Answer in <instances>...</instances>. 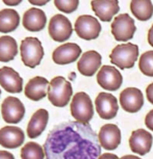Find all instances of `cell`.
<instances>
[{
    "label": "cell",
    "mask_w": 153,
    "mask_h": 159,
    "mask_svg": "<svg viewBox=\"0 0 153 159\" xmlns=\"http://www.w3.org/2000/svg\"><path fill=\"white\" fill-rule=\"evenodd\" d=\"M46 159H98L101 145L90 124L77 121L55 126L44 143Z\"/></svg>",
    "instance_id": "obj_1"
},
{
    "label": "cell",
    "mask_w": 153,
    "mask_h": 159,
    "mask_svg": "<svg viewBox=\"0 0 153 159\" xmlns=\"http://www.w3.org/2000/svg\"><path fill=\"white\" fill-rule=\"evenodd\" d=\"M73 95L71 83L65 77L56 76L49 83L48 99L56 107H65Z\"/></svg>",
    "instance_id": "obj_2"
},
{
    "label": "cell",
    "mask_w": 153,
    "mask_h": 159,
    "mask_svg": "<svg viewBox=\"0 0 153 159\" xmlns=\"http://www.w3.org/2000/svg\"><path fill=\"white\" fill-rule=\"evenodd\" d=\"M139 57V46L136 44H120L113 49L109 55L110 62L121 70L133 68Z\"/></svg>",
    "instance_id": "obj_3"
},
{
    "label": "cell",
    "mask_w": 153,
    "mask_h": 159,
    "mask_svg": "<svg viewBox=\"0 0 153 159\" xmlns=\"http://www.w3.org/2000/svg\"><path fill=\"white\" fill-rule=\"evenodd\" d=\"M71 115L77 122L89 124L94 116V106L88 94L83 92L76 93L73 96L70 105Z\"/></svg>",
    "instance_id": "obj_4"
},
{
    "label": "cell",
    "mask_w": 153,
    "mask_h": 159,
    "mask_svg": "<svg viewBox=\"0 0 153 159\" xmlns=\"http://www.w3.org/2000/svg\"><path fill=\"white\" fill-rule=\"evenodd\" d=\"M21 58L28 68H35L41 64L44 56V49L38 38H25L20 46Z\"/></svg>",
    "instance_id": "obj_5"
},
{
    "label": "cell",
    "mask_w": 153,
    "mask_h": 159,
    "mask_svg": "<svg viewBox=\"0 0 153 159\" xmlns=\"http://www.w3.org/2000/svg\"><path fill=\"white\" fill-rule=\"evenodd\" d=\"M137 31L134 20L128 14H121L112 23V34L116 41L127 42L133 38Z\"/></svg>",
    "instance_id": "obj_6"
},
{
    "label": "cell",
    "mask_w": 153,
    "mask_h": 159,
    "mask_svg": "<svg viewBox=\"0 0 153 159\" xmlns=\"http://www.w3.org/2000/svg\"><path fill=\"white\" fill-rule=\"evenodd\" d=\"M77 35L86 41L95 40L101 32V25L99 21L90 15H82L77 18L74 25Z\"/></svg>",
    "instance_id": "obj_7"
},
{
    "label": "cell",
    "mask_w": 153,
    "mask_h": 159,
    "mask_svg": "<svg viewBox=\"0 0 153 159\" xmlns=\"http://www.w3.org/2000/svg\"><path fill=\"white\" fill-rule=\"evenodd\" d=\"M48 31L53 41L63 43L70 39L72 32H73V27H72L70 20L67 17L58 14L50 19Z\"/></svg>",
    "instance_id": "obj_8"
},
{
    "label": "cell",
    "mask_w": 153,
    "mask_h": 159,
    "mask_svg": "<svg viewBox=\"0 0 153 159\" xmlns=\"http://www.w3.org/2000/svg\"><path fill=\"white\" fill-rule=\"evenodd\" d=\"M97 82L106 91H118L122 85L123 77L119 70L112 66H102L97 74Z\"/></svg>",
    "instance_id": "obj_9"
},
{
    "label": "cell",
    "mask_w": 153,
    "mask_h": 159,
    "mask_svg": "<svg viewBox=\"0 0 153 159\" xmlns=\"http://www.w3.org/2000/svg\"><path fill=\"white\" fill-rule=\"evenodd\" d=\"M2 118L8 124H18L25 116V107L20 99L7 97L1 105Z\"/></svg>",
    "instance_id": "obj_10"
},
{
    "label": "cell",
    "mask_w": 153,
    "mask_h": 159,
    "mask_svg": "<svg viewBox=\"0 0 153 159\" xmlns=\"http://www.w3.org/2000/svg\"><path fill=\"white\" fill-rule=\"evenodd\" d=\"M95 106L99 116L103 120L116 118L119 109L117 98L109 93H100L95 100Z\"/></svg>",
    "instance_id": "obj_11"
},
{
    "label": "cell",
    "mask_w": 153,
    "mask_h": 159,
    "mask_svg": "<svg viewBox=\"0 0 153 159\" xmlns=\"http://www.w3.org/2000/svg\"><path fill=\"white\" fill-rule=\"evenodd\" d=\"M119 101L125 111L134 113L144 106V95L139 89L127 88L120 94Z\"/></svg>",
    "instance_id": "obj_12"
},
{
    "label": "cell",
    "mask_w": 153,
    "mask_h": 159,
    "mask_svg": "<svg viewBox=\"0 0 153 159\" xmlns=\"http://www.w3.org/2000/svg\"><path fill=\"white\" fill-rule=\"evenodd\" d=\"M153 143L152 134L145 129H137L132 131L129 137L130 150L141 156L146 155L150 152Z\"/></svg>",
    "instance_id": "obj_13"
},
{
    "label": "cell",
    "mask_w": 153,
    "mask_h": 159,
    "mask_svg": "<svg viewBox=\"0 0 153 159\" xmlns=\"http://www.w3.org/2000/svg\"><path fill=\"white\" fill-rule=\"evenodd\" d=\"M98 139L102 148L113 151L121 143V130L115 124H105L99 131Z\"/></svg>",
    "instance_id": "obj_14"
},
{
    "label": "cell",
    "mask_w": 153,
    "mask_h": 159,
    "mask_svg": "<svg viewBox=\"0 0 153 159\" xmlns=\"http://www.w3.org/2000/svg\"><path fill=\"white\" fill-rule=\"evenodd\" d=\"M0 85L7 93L19 94L23 89V79L14 69L2 67L0 68Z\"/></svg>",
    "instance_id": "obj_15"
},
{
    "label": "cell",
    "mask_w": 153,
    "mask_h": 159,
    "mask_svg": "<svg viewBox=\"0 0 153 159\" xmlns=\"http://www.w3.org/2000/svg\"><path fill=\"white\" fill-rule=\"evenodd\" d=\"M81 54V48L77 44L66 43L61 45L52 53V59L56 65H68L74 62Z\"/></svg>",
    "instance_id": "obj_16"
},
{
    "label": "cell",
    "mask_w": 153,
    "mask_h": 159,
    "mask_svg": "<svg viewBox=\"0 0 153 159\" xmlns=\"http://www.w3.org/2000/svg\"><path fill=\"white\" fill-rule=\"evenodd\" d=\"M101 61L102 57L97 51H86L77 62V69L83 76L91 77L98 71L99 68H101Z\"/></svg>",
    "instance_id": "obj_17"
},
{
    "label": "cell",
    "mask_w": 153,
    "mask_h": 159,
    "mask_svg": "<svg viewBox=\"0 0 153 159\" xmlns=\"http://www.w3.org/2000/svg\"><path fill=\"white\" fill-rule=\"evenodd\" d=\"M91 7L102 22H109L120 11L118 0H93Z\"/></svg>",
    "instance_id": "obj_18"
},
{
    "label": "cell",
    "mask_w": 153,
    "mask_h": 159,
    "mask_svg": "<svg viewBox=\"0 0 153 159\" xmlns=\"http://www.w3.org/2000/svg\"><path fill=\"white\" fill-rule=\"evenodd\" d=\"M25 139L23 130L15 126H5L0 129V146L7 149H16L22 146Z\"/></svg>",
    "instance_id": "obj_19"
},
{
    "label": "cell",
    "mask_w": 153,
    "mask_h": 159,
    "mask_svg": "<svg viewBox=\"0 0 153 159\" xmlns=\"http://www.w3.org/2000/svg\"><path fill=\"white\" fill-rule=\"evenodd\" d=\"M47 18L42 10L37 7H32L27 10L23 15L22 24L24 28L29 31L37 32L42 30L46 26Z\"/></svg>",
    "instance_id": "obj_20"
},
{
    "label": "cell",
    "mask_w": 153,
    "mask_h": 159,
    "mask_svg": "<svg viewBox=\"0 0 153 159\" xmlns=\"http://www.w3.org/2000/svg\"><path fill=\"white\" fill-rule=\"evenodd\" d=\"M49 83L46 78L37 76L31 78L27 82L24 89V94L31 101H40L47 96V89L49 88Z\"/></svg>",
    "instance_id": "obj_21"
},
{
    "label": "cell",
    "mask_w": 153,
    "mask_h": 159,
    "mask_svg": "<svg viewBox=\"0 0 153 159\" xmlns=\"http://www.w3.org/2000/svg\"><path fill=\"white\" fill-rule=\"evenodd\" d=\"M49 120V113L46 109H38L32 115L27 125V135L29 139H35L40 136L46 129Z\"/></svg>",
    "instance_id": "obj_22"
},
{
    "label": "cell",
    "mask_w": 153,
    "mask_h": 159,
    "mask_svg": "<svg viewBox=\"0 0 153 159\" xmlns=\"http://www.w3.org/2000/svg\"><path fill=\"white\" fill-rule=\"evenodd\" d=\"M20 22L19 14L12 8L0 11V32L10 34L18 27Z\"/></svg>",
    "instance_id": "obj_23"
},
{
    "label": "cell",
    "mask_w": 153,
    "mask_h": 159,
    "mask_svg": "<svg viewBox=\"0 0 153 159\" xmlns=\"http://www.w3.org/2000/svg\"><path fill=\"white\" fill-rule=\"evenodd\" d=\"M130 10L133 16L140 21H148L153 16L151 0H131Z\"/></svg>",
    "instance_id": "obj_24"
},
{
    "label": "cell",
    "mask_w": 153,
    "mask_h": 159,
    "mask_svg": "<svg viewBox=\"0 0 153 159\" xmlns=\"http://www.w3.org/2000/svg\"><path fill=\"white\" fill-rule=\"evenodd\" d=\"M18 53L17 42L13 37H0V61L7 62L15 58Z\"/></svg>",
    "instance_id": "obj_25"
},
{
    "label": "cell",
    "mask_w": 153,
    "mask_h": 159,
    "mask_svg": "<svg viewBox=\"0 0 153 159\" xmlns=\"http://www.w3.org/2000/svg\"><path fill=\"white\" fill-rule=\"evenodd\" d=\"M21 158L22 159H44L45 151L44 148L37 143H27L21 150Z\"/></svg>",
    "instance_id": "obj_26"
},
{
    "label": "cell",
    "mask_w": 153,
    "mask_h": 159,
    "mask_svg": "<svg viewBox=\"0 0 153 159\" xmlns=\"http://www.w3.org/2000/svg\"><path fill=\"white\" fill-rule=\"evenodd\" d=\"M139 68L145 76L153 77V51H147L141 55Z\"/></svg>",
    "instance_id": "obj_27"
},
{
    "label": "cell",
    "mask_w": 153,
    "mask_h": 159,
    "mask_svg": "<svg viewBox=\"0 0 153 159\" xmlns=\"http://www.w3.org/2000/svg\"><path fill=\"white\" fill-rule=\"evenodd\" d=\"M54 5L58 11L65 14H71L77 10L79 0H54Z\"/></svg>",
    "instance_id": "obj_28"
},
{
    "label": "cell",
    "mask_w": 153,
    "mask_h": 159,
    "mask_svg": "<svg viewBox=\"0 0 153 159\" xmlns=\"http://www.w3.org/2000/svg\"><path fill=\"white\" fill-rule=\"evenodd\" d=\"M145 125H146V127L149 129V130L153 131V109L150 110V111L146 115Z\"/></svg>",
    "instance_id": "obj_29"
},
{
    "label": "cell",
    "mask_w": 153,
    "mask_h": 159,
    "mask_svg": "<svg viewBox=\"0 0 153 159\" xmlns=\"http://www.w3.org/2000/svg\"><path fill=\"white\" fill-rule=\"evenodd\" d=\"M146 96H147V100H148L151 104H153V82L147 86Z\"/></svg>",
    "instance_id": "obj_30"
},
{
    "label": "cell",
    "mask_w": 153,
    "mask_h": 159,
    "mask_svg": "<svg viewBox=\"0 0 153 159\" xmlns=\"http://www.w3.org/2000/svg\"><path fill=\"white\" fill-rule=\"evenodd\" d=\"M0 159H15V157L12 153L0 150Z\"/></svg>",
    "instance_id": "obj_31"
},
{
    "label": "cell",
    "mask_w": 153,
    "mask_h": 159,
    "mask_svg": "<svg viewBox=\"0 0 153 159\" xmlns=\"http://www.w3.org/2000/svg\"><path fill=\"white\" fill-rule=\"evenodd\" d=\"M98 159H119V157L116 154H112V153H103Z\"/></svg>",
    "instance_id": "obj_32"
},
{
    "label": "cell",
    "mask_w": 153,
    "mask_h": 159,
    "mask_svg": "<svg viewBox=\"0 0 153 159\" xmlns=\"http://www.w3.org/2000/svg\"><path fill=\"white\" fill-rule=\"evenodd\" d=\"M28 1L34 5H39V7H41V5H45L46 3H48L50 0H28Z\"/></svg>",
    "instance_id": "obj_33"
},
{
    "label": "cell",
    "mask_w": 153,
    "mask_h": 159,
    "mask_svg": "<svg viewBox=\"0 0 153 159\" xmlns=\"http://www.w3.org/2000/svg\"><path fill=\"white\" fill-rule=\"evenodd\" d=\"M7 5H10V7H15V5L20 4L23 0H2Z\"/></svg>",
    "instance_id": "obj_34"
},
{
    "label": "cell",
    "mask_w": 153,
    "mask_h": 159,
    "mask_svg": "<svg viewBox=\"0 0 153 159\" xmlns=\"http://www.w3.org/2000/svg\"><path fill=\"white\" fill-rule=\"evenodd\" d=\"M148 43L150 44V46L153 47V25L148 31Z\"/></svg>",
    "instance_id": "obj_35"
},
{
    "label": "cell",
    "mask_w": 153,
    "mask_h": 159,
    "mask_svg": "<svg viewBox=\"0 0 153 159\" xmlns=\"http://www.w3.org/2000/svg\"><path fill=\"white\" fill-rule=\"evenodd\" d=\"M119 159H142L141 157H137L136 155H125L123 156V157L119 158Z\"/></svg>",
    "instance_id": "obj_36"
},
{
    "label": "cell",
    "mask_w": 153,
    "mask_h": 159,
    "mask_svg": "<svg viewBox=\"0 0 153 159\" xmlns=\"http://www.w3.org/2000/svg\"><path fill=\"white\" fill-rule=\"evenodd\" d=\"M0 95H1V91H0Z\"/></svg>",
    "instance_id": "obj_37"
}]
</instances>
